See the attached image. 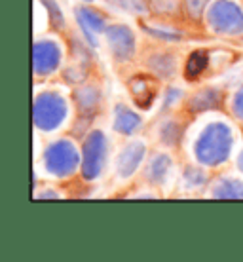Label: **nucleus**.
Returning a JSON list of instances; mask_svg holds the SVG:
<instances>
[{
    "mask_svg": "<svg viewBox=\"0 0 243 262\" xmlns=\"http://www.w3.org/2000/svg\"><path fill=\"white\" fill-rule=\"evenodd\" d=\"M232 150V133L224 124H211L196 141V158L202 164H223Z\"/></svg>",
    "mask_w": 243,
    "mask_h": 262,
    "instance_id": "nucleus-1",
    "label": "nucleus"
},
{
    "mask_svg": "<svg viewBox=\"0 0 243 262\" xmlns=\"http://www.w3.org/2000/svg\"><path fill=\"white\" fill-rule=\"evenodd\" d=\"M67 118V105L57 93H42L34 103V124L38 129H57Z\"/></svg>",
    "mask_w": 243,
    "mask_h": 262,
    "instance_id": "nucleus-2",
    "label": "nucleus"
},
{
    "mask_svg": "<svg viewBox=\"0 0 243 262\" xmlns=\"http://www.w3.org/2000/svg\"><path fill=\"white\" fill-rule=\"evenodd\" d=\"M211 29L223 36H236L243 33V10L236 2H217L209 10Z\"/></svg>",
    "mask_w": 243,
    "mask_h": 262,
    "instance_id": "nucleus-3",
    "label": "nucleus"
},
{
    "mask_svg": "<svg viewBox=\"0 0 243 262\" xmlns=\"http://www.w3.org/2000/svg\"><path fill=\"white\" fill-rule=\"evenodd\" d=\"M44 165L55 177L71 175L78 165V152L71 141H57L44 152Z\"/></svg>",
    "mask_w": 243,
    "mask_h": 262,
    "instance_id": "nucleus-4",
    "label": "nucleus"
},
{
    "mask_svg": "<svg viewBox=\"0 0 243 262\" xmlns=\"http://www.w3.org/2000/svg\"><path fill=\"white\" fill-rule=\"evenodd\" d=\"M105 154H106V141L101 131H93L84 144V165L82 173L85 179H97L105 165Z\"/></svg>",
    "mask_w": 243,
    "mask_h": 262,
    "instance_id": "nucleus-5",
    "label": "nucleus"
},
{
    "mask_svg": "<svg viewBox=\"0 0 243 262\" xmlns=\"http://www.w3.org/2000/svg\"><path fill=\"white\" fill-rule=\"evenodd\" d=\"M105 34L112 53L120 61H125L131 57L133 52H135V38H133L129 29H125L122 25H114V27H108L105 31Z\"/></svg>",
    "mask_w": 243,
    "mask_h": 262,
    "instance_id": "nucleus-6",
    "label": "nucleus"
},
{
    "mask_svg": "<svg viewBox=\"0 0 243 262\" xmlns=\"http://www.w3.org/2000/svg\"><path fill=\"white\" fill-rule=\"evenodd\" d=\"M61 59L59 46L52 40H42L34 44V72L50 74L57 69Z\"/></svg>",
    "mask_w": 243,
    "mask_h": 262,
    "instance_id": "nucleus-7",
    "label": "nucleus"
},
{
    "mask_svg": "<svg viewBox=\"0 0 243 262\" xmlns=\"http://www.w3.org/2000/svg\"><path fill=\"white\" fill-rule=\"evenodd\" d=\"M76 17H78V25L87 36V40L92 42L93 46H97V33L106 31L105 17L99 12L92 10V8H78L76 10Z\"/></svg>",
    "mask_w": 243,
    "mask_h": 262,
    "instance_id": "nucleus-8",
    "label": "nucleus"
},
{
    "mask_svg": "<svg viewBox=\"0 0 243 262\" xmlns=\"http://www.w3.org/2000/svg\"><path fill=\"white\" fill-rule=\"evenodd\" d=\"M145 156V144L143 143H131L127 144L118 156V175L120 177H131L139 164L143 162Z\"/></svg>",
    "mask_w": 243,
    "mask_h": 262,
    "instance_id": "nucleus-9",
    "label": "nucleus"
},
{
    "mask_svg": "<svg viewBox=\"0 0 243 262\" xmlns=\"http://www.w3.org/2000/svg\"><path fill=\"white\" fill-rule=\"evenodd\" d=\"M131 93L135 97V103H137L141 108H148L150 103L154 101V85L148 78L145 76H135L131 78Z\"/></svg>",
    "mask_w": 243,
    "mask_h": 262,
    "instance_id": "nucleus-10",
    "label": "nucleus"
},
{
    "mask_svg": "<svg viewBox=\"0 0 243 262\" xmlns=\"http://www.w3.org/2000/svg\"><path fill=\"white\" fill-rule=\"evenodd\" d=\"M114 127L116 131L124 133V135H131L141 127V118L133 111H129L127 106L120 105L116 108V118H114Z\"/></svg>",
    "mask_w": 243,
    "mask_h": 262,
    "instance_id": "nucleus-11",
    "label": "nucleus"
},
{
    "mask_svg": "<svg viewBox=\"0 0 243 262\" xmlns=\"http://www.w3.org/2000/svg\"><path fill=\"white\" fill-rule=\"evenodd\" d=\"M207 63H209L207 53L205 52H194L190 57H188V61H186V67H184V74H186V78L196 80L197 76L207 69Z\"/></svg>",
    "mask_w": 243,
    "mask_h": 262,
    "instance_id": "nucleus-12",
    "label": "nucleus"
},
{
    "mask_svg": "<svg viewBox=\"0 0 243 262\" xmlns=\"http://www.w3.org/2000/svg\"><path fill=\"white\" fill-rule=\"evenodd\" d=\"M169 167H171V162L169 158H165L160 154L158 158H154L152 160L150 167H148V177L152 179V181H156V183H162L165 177H167V173H169Z\"/></svg>",
    "mask_w": 243,
    "mask_h": 262,
    "instance_id": "nucleus-13",
    "label": "nucleus"
},
{
    "mask_svg": "<svg viewBox=\"0 0 243 262\" xmlns=\"http://www.w3.org/2000/svg\"><path fill=\"white\" fill-rule=\"evenodd\" d=\"M218 99H220V95H218V93H215V92L202 93V95H197V97L192 101V105L197 106V111H204V108L217 106L218 105Z\"/></svg>",
    "mask_w": 243,
    "mask_h": 262,
    "instance_id": "nucleus-14",
    "label": "nucleus"
},
{
    "mask_svg": "<svg viewBox=\"0 0 243 262\" xmlns=\"http://www.w3.org/2000/svg\"><path fill=\"white\" fill-rule=\"evenodd\" d=\"M44 6L50 10V21H52L57 29H63V27H65V19H63L61 10L55 6V2H53V0H44Z\"/></svg>",
    "mask_w": 243,
    "mask_h": 262,
    "instance_id": "nucleus-15",
    "label": "nucleus"
},
{
    "mask_svg": "<svg viewBox=\"0 0 243 262\" xmlns=\"http://www.w3.org/2000/svg\"><path fill=\"white\" fill-rule=\"evenodd\" d=\"M114 4H118L120 8H125V10H131V12H143L145 10V2L143 0H112Z\"/></svg>",
    "mask_w": 243,
    "mask_h": 262,
    "instance_id": "nucleus-16",
    "label": "nucleus"
},
{
    "mask_svg": "<svg viewBox=\"0 0 243 262\" xmlns=\"http://www.w3.org/2000/svg\"><path fill=\"white\" fill-rule=\"evenodd\" d=\"M234 112L239 120H243V88L236 93V99H234Z\"/></svg>",
    "mask_w": 243,
    "mask_h": 262,
    "instance_id": "nucleus-17",
    "label": "nucleus"
},
{
    "mask_svg": "<svg viewBox=\"0 0 243 262\" xmlns=\"http://www.w3.org/2000/svg\"><path fill=\"white\" fill-rule=\"evenodd\" d=\"M152 4L165 12V10H175L179 4V0H152Z\"/></svg>",
    "mask_w": 243,
    "mask_h": 262,
    "instance_id": "nucleus-18",
    "label": "nucleus"
},
{
    "mask_svg": "<svg viewBox=\"0 0 243 262\" xmlns=\"http://www.w3.org/2000/svg\"><path fill=\"white\" fill-rule=\"evenodd\" d=\"M207 2H209V0H188V8H190V12L194 13V15H197Z\"/></svg>",
    "mask_w": 243,
    "mask_h": 262,
    "instance_id": "nucleus-19",
    "label": "nucleus"
},
{
    "mask_svg": "<svg viewBox=\"0 0 243 262\" xmlns=\"http://www.w3.org/2000/svg\"><path fill=\"white\" fill-rule=\"evenodd\" d=\"M237 165H239V169L243 171V152H241V156H239V162H237Z\"/></svg>",
    "mask_w": 243,
    "mask_h": 262,
    "instance_id": "nucleus-20",
    "label": "nucleus"
}]
</instances>
